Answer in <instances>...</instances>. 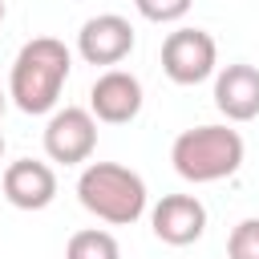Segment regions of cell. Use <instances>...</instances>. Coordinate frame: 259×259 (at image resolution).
Returning <instances> with one entry per match:
<instances>
[{"label": "cell", "mask_w": 259, "mask_h": 259, "mask_svg": "<svg viewBox=\"0 0 259 259\" xmlns=\"http://www.w3.org/2000/svg\"><path fill=\"white\" fill-rule=\"evenodd\" d=\"M73 57L65 49V40L57 36H32L16 61H12V77H8V97L16 101V109L24 113H49L69 81Z\"/></svg>", "instance_id": "obj_1"}, {"label": "cell", "mask_w": 259, "mask_h": 259, "mask_svg": "<svg viewBox=\"0 0 259 259\" xmlns=\"http://www.w3.org/2000/svg\"><path fill=\"white\" fill-rule=\"evenodd\" d=\"M77 198L89 214L113 227H130L146 210V182L138 170L117 162H89L77 178Z\"/></svg>", "instance_id": "obj_2"}, {"label": "cell", "mask_w": 259, "mask_h": 259, "mask_svg": "<svg viewBox=\"0 0 259 259\" xmlns=\"http://www.w3.org/2000/svg\"><path fill=\"white\" fill-rule=\"evenodd\" d=\"M170 162L186 182H219L243 166V138L231 125H194L174 138Z\"/></svg>", "instance_id": "obj_3"}, {"label": "cell", "mask_w": 259, "mask_h": 259, "mask_svg": "<svg viewBox=\"0 0 259 259\" xmlns=\"http://www.w3.org/2000/svg\"><path fill=\"white\" fill-rule=\"evenodd\" d=\"M219 45L206 28H178L162 40V73L174 85H198L214 73Z\"/></svg>", "instance_id": "obj_4"}, {"label": "cell", "mask_w": 259, "mask_h": 259, "mask_svg": "<svg viewBox=\"0 0 259 259\" xmlns=\"http://www.w3.org/2000/svg\"><path fill=\"white\" fill-rule=\"evenodd\" d=\"M97 146V117L93 109H81V105H65L49 117L45 125V154L61 166H77V162H89Z\"/></svg>", "instance_id": "obj_5"}, {"label": "cell", "mask_w": 259, "mask_h": 259, "mask_svg": "<svg viewBox=\"0 0 259 259\" xmlns=\"http://www.w3.org/2000/svg\"><path fill=\"white\" fill-rule=\"evenodd\" d=\"M77 53L89 65H121L134 53V24L117 12L89 16L77 32Z\"/></svg>", "instance_id": "obj_6"}, {"label": "cell", "mask_w": 259, "mask_h": 259, "mask_svg": "<svg viewBox=\"0 0 259 259\" xmlns=\"http://www.w3.org/2000/svg\"><path fill=\"white\" fill-rule=\"evenodd\" d=\"M89 109L105 125H125L142 109V81L125 69H105L89 89Z\"/></svg>", "instance_id": "obj_7"}, {"label": "cell", "mask_w": 259, "mask_h": 259, "mask_svg": "<svg viewBox=\"0 0 259 259\" xmlns=\"http://www.w3.org/2000/svg\"><path fill=\"white\" fill-rule=\"evenodd\" d=\"M150 227L170 247H190L206 231V206L194 194H162V202L150 210Z\"/></svg>", "instance_id": "obj_8"}, {"label": "cell", "mask_w": 259, "mask_h": 259, "mask_svg": "<svg viewBox=\"0 0 259 259\" xmlns=\"http://www.w3.org/2000/svg\"><path fill=\"white\" fill-rule=\"evenodd\" d=\"M4 198L16 206V210H45L53 198H57V174L49 162H36V158H20L4 170Z\"/></svg>", "instance_id": "obj_9"}, {"label": "cell", "mask_w": 259, "mask_h": 259, "mask_svg": "<svg viewBox=\"0 0 259 259\" xmlns=\"http://www.w3.org/2000/svg\"><path fill=\"white\" fill-rule=\"evenodd\" d=\"M214 105L227 121H251L259 117V69L247 61L227 65L214 77Z\"/></svg>", "instance_id": "obj_10"}, {"label": "cell", "mask_w": 259, "mask_h": 259, "mask_svg": "<svg viewBox=\"0 0 259 259\" xmlns=\"http://www.w3.org/2000/svg\"><path fill=\"white\" fill-rule=\"evenodd\" d=\"M65 259H121V247H117V239H113L109 231L89 227V231H77V235L69 239Z\"/></svg>", "instance_id": "obj_11"}, {"label": "cell", "mask_w": 259, "mask_h": 259, "mask_svg": "<svg viewBox=\"0 0 259 259\" xmlns=\"http://www.w3.org/2000/svg\"><path fill=\"white\" fill-rule=\"evenodd\" d=\"M227 259H259V219H243L227 239Z\"/></svg>", "instance_id": "obj_12"}, {"label": "cell", "mask_w": 259, "mask_h": 259, "mask_svg": "<svg viewBox=\"0 0 259 259\" xmlns=\"http://www.w3.org/2000/svg\"><path fill=\"white\" fill-rule=\"evenodd\" d=\"M134 4H138V12H142L146 20H154V24H170V20H182V16L190 12L194 0H134Z\"/></svg>", "instance_id": "obj_13"}, {"label": "cell", "mask_w": 259, "mask_h": 259, "mask_svg": "<svg viewBox=\"0 0 259 259\" xmlns=\"http://www.w3.org/2000/svg\"><path fill=\"white\" fill-rule=\"evenodd\" d=\"M0 158H4V134H0Z\"/></svg>", "instance_id": "obj_14"}, {"label": "cell", "mask_w": 259, "mask_h": 259, "mask_svg": "<svg viewBox=\"0 0 259 259\" xmlns=\"http://www.w3.org/2000/svg\"><path fill=\"white\" fill-rule=\"evenodd\" d=\"M0 113H4V89H0Z\"/></svg>", "instance_id": "obj_15"}, {"label": "cell", "mask_w": 259, "mask_h": 259, "mask_svg": "<svg viewBox=\"0 0 259 259\" xmlns=\"http://www.w3.org/2000/svg\"><path fill=\"white\" fill-rule=\"evenodd\" d=\"M0 20H4V0H0Z\"/></svg>", "instance_id": "obj_16"}]
</instances>
